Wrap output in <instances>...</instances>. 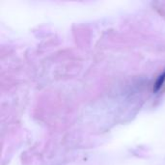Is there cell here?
Segmentation results:
<instances>
[]
</instances>
